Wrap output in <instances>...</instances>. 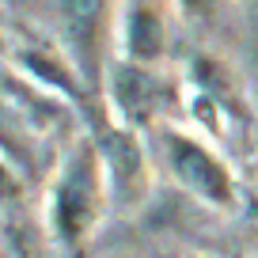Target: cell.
Segmentation results:
<instances>
[{
    "label": "cell",
    "mask_w": 258,
    "mask_h": 258,
    "mask_svg": "<svg viewBox=\"0 0 258 258\" xmlns=\"http://www.w3.org/2000/svg\"><path fill=\"white\" fill-rule=\"evenodd\" d=\"M95 141H99V152H103L110 198L125 209H133L148 194V160L133 125H106L103 121L95 129Z\"/></svg>",
    "instance_id": "obj_3"
},
{
    "label": "cell",
    "mask_w": 258,
    "mask_h": 258,
    "mask_svg": "<svg viewBox=\"0 0 258 258\" xmlns=\"http://www.w3.org/2000/svg\"><path fill=\"white\" fill-rule=\"evenodd\" d=\"M110 99L125 118V125H141L145 118H156L163 110L167 91L152 76V64H137L121 57L118 64H110Z\"/></svg>",
    "instance_id": "obj_5"
},
{
    "label": "cell",
    "mask_w": 258,
    "mask_h": 258,
    "mask_svg": "<svg viewBox=\"0 0 258 258\" xmlns=\"http://www.w3.org/2000/svg\"><path fill=\"white\" fill-rule=\"evenodd\" d=\"M110 198V182H106L103 152H99L95 137H84L80 145H73V152L64 156L57 182L49 190V232L61 247L76 250L80 243H88V235L95 232L103 205Z\"/></svg>",
    "instance_id": "obj_1"
},
{
    "label": "cell",
    "mask_w": 258,
    "mask_h": 258,
    "mask_svg": "<svg viewBox=\"0 0 258 258\" xmlns=\"http://www.w3.org/2000/svg\"><path fill=\"white\" fill-rule=\"evenodd\" d=\"M110 0H61V27L73 64L80 69L91 95H99V76H103V23Z\"/></svg>",
    "instance_id": "obj_4"
},
{
    "label": "cell",
    "mask_w": 258,
    "mask_h": 258,
    "mask_svg": "<svg viewBox=\"0 0 258 258\" xmlns=\"http://www.w3.org/2000/svg\"><path fill=\"white\" fill-rule=\"evenodd\" d=\"M160 145L178 186H186L194 198H202L217 209L235 205V178L217 152H209L198 137H190L182 129H160Z\"/></svg>",
    "instance_id": "obj_2"
},
{
    "label": "cell",
    "mask_w": 258,
    "mask_h": 258,
    "mask_svg": "<svg viewBox=\"0 0 258 258\" xmlns=\"http://www.w3.org/2000/svg\"><path fill=\"white\" fill-rule=\"evenodd\" d=\"M121 49L125 61L137 64H156L167 49V27L156 4L148 0H129L125 16H121Z\"/></svg>",
    "instance_id": "obj_6"
},
{
    "label": "cell",
    "mask_w": 258,
    "mask_h": 258,
    "mask_svg": "<svg viewBox=\"0 0 258 258\" xmlns=\"http://www.w3.org/2000/svg\"><path fill=\"white\" fill-rule=\"evenodd\" d=\"M186 8H202V4H209V0H182Z\"/></svg>",
    "instance_id": "obj_7"
}]
</instances>
